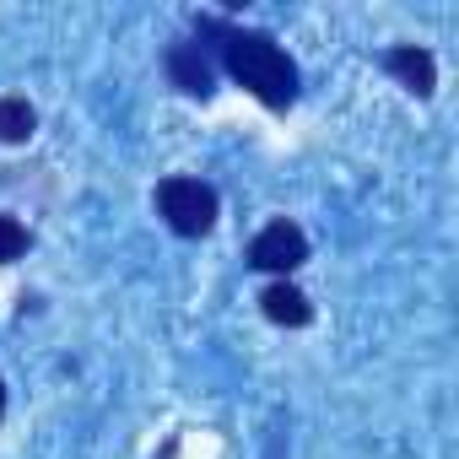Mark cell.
I'll return each mask as SVG.
<instances>
[{"mask_svg":"<svg viewBox=\"0 0 459 459\" xmlns=\"http://www.w3.org/2000/svg\"><path fill=\"white\" fill-rule=\"evenodd\" d=\"M200 39H216L211 49H216V60H221V71L233 76L238 87H249L265 108H292V98H298V65L287 60V49H281L271 33L205 17V22H200Z\"/></svg>","mask_w":459,"mask_h":459,"instance_id":"1","label":"cell"},{"mask_svg":"<svg viewBox=\"0 0 459 459\" xmlns=\"http://www.w3.org/2000/svg\"><path fill=\"white\" fill-rule=\"evenodd\" d=\"M157 211L168 216V227L178 238H200L211 233V221H216V189L200 184V178H162L157 184Z\"/></svg>","mask_w":459,"mask_h":459,"instance_id":"2","label":"cell"},{"mask_svg":"<svg viewBox=\"0 0 459 459\" xmlns=\"http://www.w3.org/2000/svg\"><path fill=\"white\" fill-rule=\"evenodd\" d=\"M308 260V238H303V227L298 221H271V227H260V238L249 244V265L255 271H276V276H287V271H298Z\"/></svg>","mask_w":459,"mask_h":459,"instance_id":"3","label":"cell"},{"mask_svg":"<svg viewBox=\"0 0 459 459\" xmlns=\"http://www.w3.org/2000/svg\"><path fill=\"white\" fill-rule=\"evenodd\" d=\"M168 76H173V87L189 92V98H211V92H216V65H211L205 44H173V49H168Z\"/></svg>","mask_w":459,"mask_h":459,"instance_id":"4","label":"cell"},{"mask_svg":"<svg viewBox=\"0 0 459 459\" xmlns=\"http://www.w3.org/2000/svg\"><path fill=\"white\" fill-rule=\"evenodd\" d=\"M384 71H389V76H400L416 98H427V92L437 87V65H432V55H427V49H416V44H394V49L384 55Z\"/></svg>","mask_w":459,"mask_h":459,"instance_id":"5","label":"cell"},{"mask_svg":"<svg viewBox=\"0 0 459 459\" xmlns=\"http://www.w3.org/2000/svg\"><path fill=\"white\" fill-rule=\"evenodd\" d=\"M260 308H265L271 325H287V330H303V325L314 319V303H308L292 281H271V287L260 292Z\"/></svg>","mask_w":459,"mask_h":459,"instance_id":"6","label":"cell"},{"mask_svg":"<svg viewBox=\"0 0 459 459\" xmlns=\"http://www.w3.org/2000/svg\"><path fill=\"white\" fill-rule=\"evenodd\" d=\"M33 130H39V108H33L28 98H0V141H6V146H22Z\"/></svg>","mask_w":459,"mask_h":459,"instance_id":"7","label":"cell"},{"mask_svg":"<svg viewBox=\"0 0 459 459\" xmlns=\"http://www.w3.org/2000/svg\"><path fill=\"white\" fill-rule=\"evenodd\" d=\"M22 255H28V227H22L17 216L0 211V265H12V260H22Z\"/></svg>","mask_w":459,"mask_h":459,"instance_id":"8","label":"cell"},{"mask_svg":"<svg viewBox=\"0 0 459 459\" xmlns=\"http://www.w3.org/2000/svg\"><path fill=\"white\" fill-rule=\"evenodd\" d=\"M0 411H6V384H0Z\"/></svg>","mask_w":459,"mask_h":459,"instance_id":"9","label":"cell"}]
</instances>
